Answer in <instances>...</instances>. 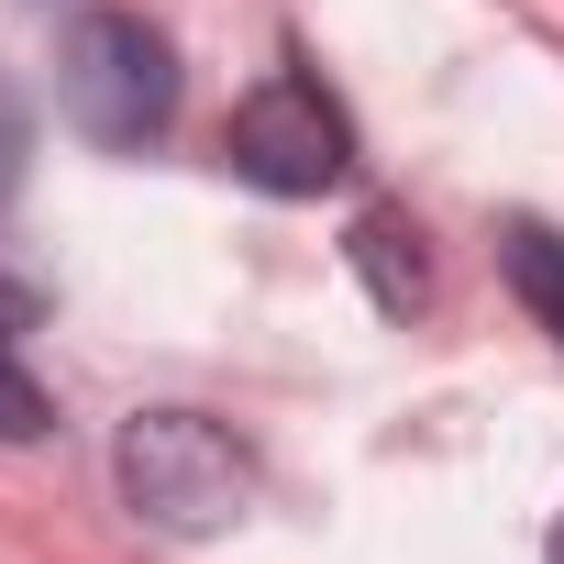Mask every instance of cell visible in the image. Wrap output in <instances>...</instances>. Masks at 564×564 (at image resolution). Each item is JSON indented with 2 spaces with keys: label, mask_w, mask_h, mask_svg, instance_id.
<instances>
[{
  "label": "cell",
  "mask_w": 564,
  "mask_h": 564,
  "mask_svg": "<svg viewBox=\"0 0 564 564\" xmlns=\"http://www.w3.org/2000/svg\"><path fill=\"white\" fill-rule=\"evenodd\" d=\"M542 564H564V520H553V542H542Z\"/></svg>",
  "instance_id": "9"
},
{
  "label": "cell",
  "mask_w": 564,
  "mask_h": 564,
  "mask_svg": "<svg viewBox=\"0 0 564 564\" xmlns=\"http://www.w3.org/2000/svg\"><path fill=\"white\" fill-rule=\"evenodd\" d=\"M111 487L155 542H221L254 509V454L210 410H133L111 443Z\"/></svg>",
  "instance_id": "1"
},
{
  "label": "cell",
  "mask_w": 564,
  "mask_h": 564,
  "mask_svg": "<svg viewBox=\"0 0 564 564\" xmlns=\"http://www.w3.org/2000/svg\"><path fill=\"white\" fill-rule=\"evenodd\" d=\"M498 276H509V300L564 344V232H553V221H531V210H520V221H498Z\"/></svg>",
  "instance_id": "5"
},
{
  "label": "cell",
  "mask_w": 564,
  "mask_h": 564,
  "mask_svg": "<svg viewBox=\"0 0 564 564\" xmlns=\"http://www.w3.org/2000/svg\"><path fill=\"white\" fill-rule=\"evenodd\" d=\"M344 254H355V276H366V300H377L388 322H410V311L432 300V254H421V232H410L399 210H366V221L344 232Z\"/></svg>",
  "instance_id": "4"
},
{
  "label": "cell",
  "mask_w": 564,
  "mask_h": 564,
  "mask_svg": "<svg viewBox=\"0 0 564 564\" xmlns=\"http://www.w3.org/2000/svg\"><path fill=\"white\" fill-rule=\"evenodd\" d=\"M221 155H232V177L243 188H265V199H322V188H344L355 177V122L322 100V78H265V89H243L232 100V122H221Z\"/></svg>",
  "instance_id": "3"
},
{
  "label": "cell",
  "mask_w": 564,
  "mask_h": 564,
  "mask_svg": "<svg viewBox=\"0 0 564 564\" xmlns=\"http://www.w3.org/2000/svg\"><path fill=\"white\" fill-rule=\"evenodd\" d=\"M34 311H45V289H34V276H23L12 254H0V333L23 344V333H34Z\"/></svg>",
  "instance_id": "8"
},
{
  "label": "cell",
  "mask_w": 564,
  "mask_h": 564,
  "mask_svg": "<svg viewBox=\"0 0 564 564\" xmlns=\"http://www.w3.org/2000/svg\"><path fill=\"white\" fill-rule=\"evenodd\" d=\"M56 432V399H45V377L23 366V344L0 333V443H45Z\"/></svg>",
  "instance_id": "6"
},
{
  "label": "cell",
  "mask_w": 564,
  "mask_h": 564,
  "mask_svg": "<svg viewBox=\"0 0 564 564\" xmlns=\"http://www.w3.org/2000/svg\"><path fill=\"white\" fill-rule=\"evenodd\" d=\"M56 100L100 155H144L177 122V45L144 12H78L56 45Z\"/></svg>",
  "instance_id": "2"
},
{
  "label": "cell",
  "mask_w": 564,
  "mask_h": 564,
  "mask_svg": "<svg viewBox=\"0 0 564 564\" xmlns=\"http://www.w3.org/2000/svg\"><path fill=\"white\" fill-rule=\"evenodd\" d=\"M23 155H34V111H23V89H12V78H0V199H12Z\"/></svg>",
  "instance_id": "7"
}]
</instances>
